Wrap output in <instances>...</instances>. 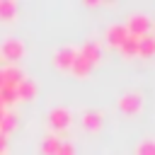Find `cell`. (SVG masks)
Masks as SVG:
<instances>
[{
  "label": "cell",
  "mask_w": 155,
  "mask_h": 155,
  "mask_svg": "<svg viewBox=\"0 0 155 155\" xmlns=\"http://www.w3.org/2000/svg\"><path fill=\"white\" fill-rule=\"evenodd\" d=\"M150 27H153V22H150V17L148 15H143V12H133L128 19H126V31L131 34V36H145L148 31H150Z\"/></svg>",
  "instance_id": "6da1fadb"
},
{
  "label": "cell",
  "mask_w": 155,
  "mask_h": 155,
  "mask_svg": "<svg viewBox=\"0 0 155 155\" xmlns=\"http://www.w3.org/2000/svg\"><path fill=\"white\" fill-rule=\"evenodd\" d=\"M22 56H24V44H22L19 39H15V36L2 39V44H0V58L15 63V61H19Z\"/></svg>",
  "instance_id": "7a4b0ae2"
},
{
  "label": "cell",
  "mask_w": 155,
  "mask_h": 155,
  "mask_svg": "<svg viewBox=\"0 0 155 155\" xmlns=\"http://www.w3.org/2000/svg\"><path fill=\"white\" fill-rule=\"evenodd\" d=\"M70 121H73V111L68 107H53L48 111V126L53 131H65L70 126Z\"/></svg>",
  "instance_id": "3957f363"
},
{
  "label": "cell",
  "mask_w": 155,
  "mask_h": 155,
  "mask_svg": "<svg viewBox=\"0 0 155 155\" xmlns=\"http://www.w3.org/2000/svg\"><path fill=\"white\" fill-rule=\"evenodd\" d=\"M119 109L126 114H138L143 109V94L140 92H124L119 97Z\"/></svg>",
  "instance_id": "277c9868"
},
{
  "label": "cell",
  "mask_w": 155,
  "mask_h": 155,
  "mask_svg": "<svg viewBox=\"0 0 155 155\" xmlns=\"http://www.w3.org/2000/svg\"><path fill=\"white\" fill-rule=\"evenodd\" d=\"M75 56H78V48H75V46H61V48L53 53V63H56L58 70H68V68L73 65Z\"/></svg>",
  "instance_id": "5b68a950"
},
{
  "label": "cell",
  "mask_w": 155,
  "mask_h": 155,
  "mask_svg": "<svg viewBox=\"0 0 155 155\" xmlns=\"http://www.w3.org/2000/svg\"><path fill=\"white\" fill-rule=\"evenodd\" d=\"M104 124V114L99 109H85L82 111V126L90 128V131H99Z\"/></svg>",
  "instance_id": "8992f818"
},
{
  "label": "cell",
  "mask_w": 155,
  "mask_h": 155,
  "mask_svg": "<svg viewBox=\"0 0 155 155\" xmlns=\"http://www.w3.org/2000/svg\"><path fill=\"white\" fill-rule=\"evenodd\" d=\"M126 36H128L126 24H119V22H116V24H109V27H107V41H109L111 46H116V48H119V46H121V41H124Z\"/></svg>",
  "instance_id": "52a82bcc"
},
{
  "label": "cell",
  "mask_w": 155,
  "mask_h": 155,
  "mask_svg": "<svg viewBox=\"0 0 155 155\" xmlns=\"http://www.w3.org/2000/svg\"><path fill=\"white\" fill-rule=\"evenodd\" d=\"M78 53H80V56H85V58H87V61L94 65V63L99 61V56H102V48H99V44H97V41L87 39V41L80 46V51H78Z\"/></svg>",
  "instance_id": "ba28073f"
},
{
  "label": "cell",
  "mask_w": 155,
  "mask_h": 155,
  "mask_svg": "<svg viewBox=\"0 0 155 155\" xmlns=\"http://www.w3.org/2000/svg\"><path fill=\"white\" fill-rule=\"evenodd\" d=\"M36 82L31 78H24L19 85H17V99H34L36 97Z\"/></svg>",
  "instance_id": "9c48e42d"
},
{
  "label": "cell",
  "mask_w": 155,
  "mask_h": 155,
  "mask_svg": "<svg viewBox=\"0 0 155 155\" xmlns=\"http://www.w3.org/2000/svg\"><path fill=\"white\" fill-rule=\"evenodd\" d=\"M2 80H5V85H10V87H17V85L24 80V73H22L17 65H7V68L2 70Z\"/></svg>",
  "instance_id": "30bf717a"
},
{
  "label": "cell",
  "mask_w": 155,
  "mask_h": 155,
  "mask_svg": "<svg viewBox=\"0 0 155 155\" xmlns=\"http://www.w3.org/2000/svg\"><path fill=\"white\" fill-rule=\"evenodd\" d=\"M138 56H143V58L155 56V36L153 34H145L138 39Z\"/></svg>",
  "instance_id": "8fae6325"
},
{
  "label": "cell",
  "mask_w": 155,
  "mask_h": 155,
  "mask_svg": "<svg viewBox=\"0 0 155 155\" xmlns=\"http://www.w3.org/2000/svg\"><path fill=\"white\" fill-rule=\"evenodd\" d=\"M58 148H61V138L56 133L44 136V140H41V155H58Z\"/></svg>",
  "instance_id": "7c38bea8"
},
{
  "label": "cell",
  "mask_w": 155,
  "mask_h": 155,
  "mask_svg": "<svg viewBox=\"0 0 155 155\" xmlns=\"http://www.w3.org/2000/svg\"><path fill=\"white\" fill-rule=\"evenodd\" d=\"M70 70L78 75V78H87L90 75V70H92V63L85 58V56H75V61H73V65H70Z\"/></svg>",
  "instance_id": "4fadbf2b"
},
{
  "label": "cell",
  "mask_w": 155,
  "mask_h": 155,
  "mask_svg": "<svg viewBox=\"0 0 155 155\" xmlns=\"http://www.w3.org/2000/svg\"><path fill=\"white\" fill-rule=\"evenodd\" d=\"M17 121H19V114L17 111H5V116H2V121H0V133H12L15 128H17Z\"/></svg>",
  "instance_id": "5bb4252c"
},
{
  "label": "cell",
  "mask_w": 155,
  "mask_h": 155,
  "mask_svg": "<svg viewBox=\"0 0 155 155\" xmlns=\"http://www.w3.org/2000/svg\"><path fill=\"white\" fill-rule=\"evenodd\" d=\"M119 51H121L126 58H131V56H138V36H131V34H128V36L121 41Z\"/></svg>",
  "instance_id": "9a60e30c"
},
{
  "label": "cell",
  "mask_w": 155,
  "mask_h": 155,
  "mask_svg": "<svg viewBox=\"0 0 155 155\" xmlns=\"http://www.w3.org/2000/svg\"><path fill=\"white\" fill-rule=\"evenodd\" d=\"M17 15V2L15 0H0V22H10Z\"/></svg>",
  "instance_id": "2e32d148"
},
{
  "label": "cell",
  "mask_w": 155,
  "mask_h": 155,
  "mask_svg": "<svg viewBox=\"0 0 155 155\" xmlns=\"http://www.w3.org/2000/svg\"><path fill=\"white\" fill-rule=\"evenodd\" d=\"M0 102H2V107H12V104L17 102V87L2 85V87H0Z\"/></svg>",
  "instance_id": "e0dca14e"
},
{
  "label": "cell",
  "mask_w": 155,
  "mask_h": 155,
  "mask_svg": "<svg viewBox=\"0 0 155 155\" xmlns=\"http://www.w3.org/2000/svg\"><path fill=\"white\" fill-rule=\"evenodd\" d=\"M136 155H155V138H143L136 148Z\"/></svg>",
  "instance_id": "ac0fdd59"
},
{
  "label": "cell",
  "mask_w": 155,
  "mask_h": 155,
  "mask_svg": "<svg viewBox=\"0 0 155 155\" xmlns=\"http://www.w3.org/2000/svg\"><path fill=\"white\" fill-rule=\"evenodd\" d=\"M58 155H75V145L70 140H61V148H58Z\"/></svg>",
  "instance_id": "d6986e66"
},
{
  "label": "cell",
  "mask_w": 155,
  "mask_h": 155,
  "mask_svg": "<svg viewBox=\"0 0 155 155\" xmlns=\"http://www.w3.org/2000/svg\"><path fill=\"white\" fill-rule=\"evenodd\" d=\"M5 150H7V136H5V133H0V155H2Z\"/></svg>",
  "instance_id": "ffe728a7"
},
{
  "label": "cell",
  "mask_w": 155,
  "mask_h": 155,
  "mask_svg": "<svg viewBox=\"0 0 155 155\" xmlns=\"http://www.w3.org/2000/svg\"><path fill=\"white\" fill-rule=\"evenodd\" d=\"M5 111H7V109H0V121H2V116H5Z\"/></svg>",
  "instance_id": "44dd1931"
},
{
  "label": "cell",
  "mask_w": 155,
  "mask_h": 155,
  "mask_svg": "<svg viewBox=\"0 0 155 155\" xmlns=\"http://www.w3.org/2000/svg\"><path fill=\"white\" fill-rule=\"evenodd\" d=\"M2 85H5V80H2V70H0V87H2Z\"/></svg>",
  "instance_id": "7402d4cb"
},
{
  "label": "cell",
  "mask_w": 155,
  "mask_h": 155,
  "mask_svg": "<svg viewBox=\"0 0 155 155\" xmlns=\"http://www.w3.org/2000/svg\"><path fill=\"white\" fill-rule=\"evenodd\" d=\"M0 109H5V107H2V102H0Z\"/></svg>",
  "instance_id": "603a6c76"
},
{
  "label": "cell",
  "mask_w": 155,
  "mask_h": 155,
  "mask_svg": "<svg viewBox=\"0 0 155 155\" xmlns=\"http://www.w3.org/2000/svg\"><path fill=\"white\" fill-rule=\"evenodd\" d=\"M153 36H155V34H153Z\"/></svg>",
  "instance_id": "cb8c5ba5"
}]
</instances>
